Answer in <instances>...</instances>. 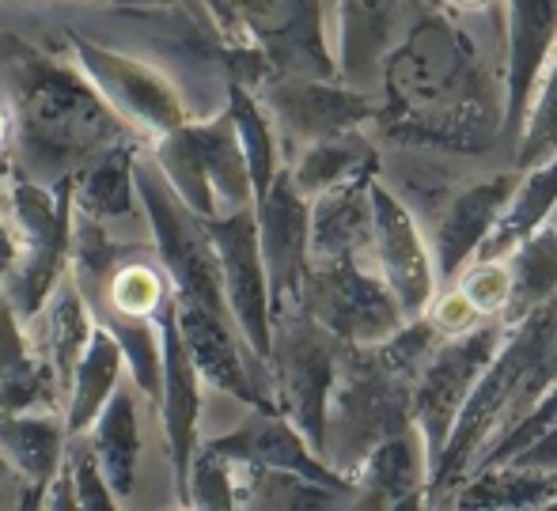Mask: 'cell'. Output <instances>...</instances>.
Returning <instances> with one entry per match:
<instances>
[{
  "label": "cell",
  "mask_w": 557,
  "mask_h": 511,
  "mask_svg": "<svg viewBox=\"0 0 557 511\" xmlns=\"http://www.w3.org/2000/svg\"><path fill=\"white\" fill-rule=\"evenodd\" d=\"M27 58V53H23ZM8 61L20 102V152L35 175H61L91 148L117 137V122L69 76L38 61Z\"/></svg>",
  "instance_id": "obj_1"
},
{
  "label": "cell",
  "mask_w": 557,
  "mask_h": 511,
  "mask_svg": "<svg viewBox=\"0 0 557 511\" xmlns=\"http://www.w3.org/2000/svg\"><path fill=\"white\" fill-rule=\"evenodd\" d=\"M88 53V65L96 68L99 76H103L107 91L111 96L122 99L125 110H133V114H140V122H152V125H171L178 122V110H175V99L168 96V91L160 88V84L148 80L140 68L125 65V61H114L111 53Z\"/></svg>",
  "instance_id": "obj_2"
},
{
  "label": "cell",
  "mask_w": 557,
  "mask_h": 511,
  "mask_svg": "<svg viewBox=\"0 0 557 511\" xmlns=\"http://www.w3.org/2000/svg\"><path fill=\"white\" fill-rule=\"evenodd\" d=\"M58 424L30 421V416H8L0 421V447L12 454L30 477V485H46L53 462H58Z\"/></svg>",
  "instance_id": "obj_3"
},
{
  "label": "cell",
  "mask_w": 557,
  "mask_h": 511,
  "mask_svg": "<svg viewBox=\"0 0 557 511\" xmlns=\"http://www.w3.org/2000/svg\"><path fill=\"white\" fill-rule=\"evenodd\" d=\"M99 451H103L107 462V485H117V489H129L133 477V462H137V421H133V402L125 390H117L111 409L103 416V428H99Z\"/></svg>",
  "instance_id": "obj_4"
},
{
  "label": "cell",
  "mask_w": 557,
  "mask_h": 511,
  "mask_svg": "<svg viewBox=\"0 0 557 511\" xmlns=\"http://www.w3.org/2000/svg\"><path fill=\"white\" fill-rule=\"evenodd\" d=\"M103 300H111V319H148L163 300L160 270L140 262V258L137 262H125L103 285Z\"/></svg>",
  "instance_id": "obj_5"
},
{
  "label": "cell",
  "mask_w": 557,
  "mask_h": 511,
  "mask_svg": "<svg viewBox=\"0 0 557 511\" xmlns=\"http://www.w3.org/2000/svg\"><path fill=\"white\" fill-rule=\"evenodd\" d=\"M117 345L107 334H96L88 357L81 364V383H76V398H73V432H81L91 421V413L99 409L107 395L114 390V375H117Z\"/></svg>",
  "instance_id": "obj_6"
},
{
  "label": "cell",
  "mask_w": 557,
  "mask_h": 511,
  "mask_svg": "<svg viewBox=\"0 0 557 511\" xmlns=\"http://www.w3.org/2000/svg\"><path fill=\"white\" fill-rule=\"evenodd\" d=\"M508 292V277L500 270H482L470 277L467 285V300L474 307H497Z\"/></svg>",
  "instance_id": "obj_7"
},
{
  "label": "cell",
  "mask_w": 557,
  "mask_h": 511,
  "mask_svg": "<svg viewBox=\"0 0 557 511\" xmlns=\"http://www.w3.org/2000/svg\"><path fill=\"white\" fill-rule=\"evenodd\" d=\"M462 4H482V0H462Z\"/></svg>",
  "instance_id": "obj_8"
}]
</instances>
